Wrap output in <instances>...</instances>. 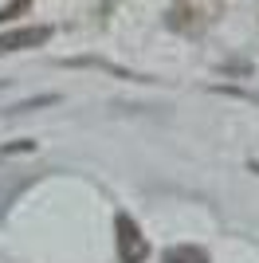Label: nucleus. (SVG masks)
Segmentation results:
<instances>
[{
	"mask_svg": "<svg viewBox=\"0 0 259 263\" xmlns=\"http://www.w3.org/2000/svg\"><path fill=\"white\" fill-rule=\"evenodd\" d=\"M114 240H118V263H141L150 255V240L141 236L138 220L126 216V212L114 216Z\"/></svg>",
	"mask_w": 259,
	"mask_h": 263,
	"instance_id": "obj_1",
	"label": "nucleus"
},
{
	"mask_svg": "<svg viewBox=\"0 0 259 263\" xmlns=\"http://www.w3.org/2000/svg\"><path fill=\"white\" fill-rule=\"evenodd\" d=\"M47 35H51V28H43V24H32V28H8V32L0 35V55H4V51H28V47H40V44H47Z\"/></svg>",
	"mask_w": 259,
	"mask_h": 263,
	"instance_id": "obj_2",
	"label": "nucleus"
},
{
	"mask_svg": "<svg viewBox=\"0 0 259 263\" xmlns=\"http://www.w3.org/2000/svg\"><path fill=\"white\" fill-rule=\"evenodd\" d=\"M161 263H208V252L205 248H196V243H177L165 252Z\"/></svg>",
	"mask_w": 259,
	"mask_h": 263,
	"instance_id": "obj_3",
	"label": "nucleus"
}]
</instances>
